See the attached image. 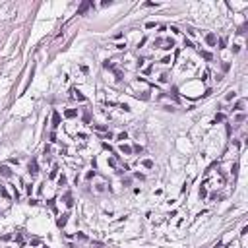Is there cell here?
I'll return each instance as SVG.
<instances>
[{
	"mask_svg": "<svg viewBox=\"0 0 248 248\" xmlns=\"http://www.w3.org/2000/svg\"><path fill=\"white\" fill-rule=\"evenodd\" d=\"M64 116H66V118H76L78 116V111H76V109H68V111H64Z\"/></svg>",
	"mask_w": 248,
	"mask_h": 248,
	"instance_id": "obj_7",
	"label": "cell"
},
{
	"mask_svg": "<svg viewBox=\"0 0 248 248\" xmlns=\"http://www.w3.org/2000/svg\"><path fill=\"white\" fill-rule=\"evenodd\" d=\"M235 97H236V93H235V91H229V93L225 95V101H233Z\"/></svg>",
	"mask_w": 248,
	"mask_h": 248,
	"instance_id": "obj_14",
	"label": "cell"
},
{
	"mask_svg": "<svg viewBox=\"0 0 248 248\" xmlns=\"http://www.w3.org/2000/svg\"><path fill=\"white\" fill-rule=\"evenodd\" d=\"M116 48H118V51H124V48H126V43H120V45H116Z\"/></svg>",
	"mask_w": 248,
	"mask_h": 248,
	"instance_id": "obj_29",
	"label": "cell"
},
{
	"mask_svg": "<svg viewBox=\"0 0 248 248\" xmlns=\"http://www.w3.org/2000/svg\"><path fill=\"white\" fill-rule=\"evenodd\" d=\"M209 95H211V89H206V93H204V95H202V97L206 99V97H209Z\"/></svg>",
	"mask_w": 248,
	"mask_h": 248,
	"instance_id": "obj_33",
	"label": "cell"
},
{
	"mask_svg": "<svg viewBox=\"0 0 248 248\" xmlns=\"http://www.w3.org/2000/svg\"><path fill=\"white\" fill-rule=\"evenodd\" d=\"M118 151L124 153V155H130V153H132V147H130V145H126V143H122V145L118 147Z\"/></svg>",
	"mask_w": 248,
	"mask_h": 248,
	"instance_id": "obj_6",
	"label": "cell"
},
{
	"mask_svg": "<svg viewBox=\"0 0 248 248\" xmlns=\"http://www.w3.org/2000/svg\"><path fill=\"white\" fill-rule=\"evenodd\" d=\"M225 47H227V39L221 37V39H219V48H225Z\"/></svg>",
	"mask_w": 248,
	"mask_h": 248,
	"instance_id": "obj_17",
	"label": "cell"
},
{
	"mask_svg": "<svg viewBox=\"0 0 248 248\" xmlns=\"http://www.w3.org/2000/svg\"><path fill=\"white\" fill-rule=\"evenodd\" d=\"M37 204H39L37 200H33V198H29V206H37Z\"/></svg>",
	"mask_w": 248,
	"mask_h": 248,
	"instance_id": "obj_32",
	"label": "cell"
},
{
	"mask_svg": "<svg viewBox=\"0 0 248 248\" xmlns=\"http://www.w3.org/2000/svg\"><path fill=\"white\" fill-rule=\"evenodd\" d=\"M233 111H244V101H239L235 107H233Z\"/></svg>",
	"mask_w": 248,
	"mask_h": 248,
	"instance_id": "obj_12",
	"label": "cell"
},
{
	"mask_svg": "<svg viewBox=\"0 0 248 248\" xmlns=\"http://www.w3.org/2000/svg\"><path fill=\"white\" fill-rule=\"evenodd\" d=\"M206 196H207V190L202 186V188H200V198H206Z\"/></svg>",
	"mask_w": 248,
	"mask_h": 248,
	"instance_id": "obj_21",
	"label": "cell"
},
{
	"mask_svg": "<svg viewBox=\"0 0 248 248\" xmlns=\"http://www.w3.org/2000/svg\"><path fill=\"white\" fill-rule=\"evenodd\" d=\"M27 172H29L31 176H37V175H39V163H37L35 157L29 161V165H27Z\"/></svg>",
	"mask_w": 248,
	"mask_h": 248,
	"instance_id": "obj_1",
	"label": "cell"
},
{
	"mask_svg": "<svg viewBox=\"0 0 248 248\" xmlns=\"http://www.w3.org/2000/svg\"><path fill=\"white\" fill-rule=\"evenodd\" d=\"M0 176H6V178L12 176V171H10L8 165H2V167H0Z\"/></svg>",
	"mask_w": 248,
	"mask_h": 248,
	"instance_id": "obj_5",
	"label": "cell"
},
{
	"mask_svg": "<svg viewBox=\"0 0 248 248\" xmlns=\"http://www.w3.org/2000/svg\"><path fill=\"white\" fill-rule=\"evenodd\" d=\"M91 6H93V4H91V2H83V4H82V6H80V8H78V16H83V14H85V12H87V8H91Z\"/></svg>",
	"mask_w": 248,
	"mask_h": 248,
	"instance_id": "obj_4",
	"label": "cell"
},
{
	"mask_svg": "<svg viewBox=\"0 0 248 248\" xmlns=\"http://www.w3.org/2000/svg\"><path fill=\"white\" fill-rule=\"evenodd\" d=\"M145 27H147V29H153V27H155V21H147Z\"/></svg>",
	"mask_w": 248,
	"mask_h": 248,
	"instance_id": "obj_26",
	"label": "cell"
},
{
	"mask_svg": "<svg viewBox=\"0 0 248 248\" xmlns=\"http://www.w3.org/2000/svg\"><path fill=\"white\" fill-rule=\"evenodd\" d=\"M223 120H225V115H221V112H219V115H215V118H213L211 124H217V122H223Z\"/></svg>",
	"mask_w": 248,
	"mask_h": 248,
	"instance_id": "obj_11",
	"label": "cell"
},
{
	"mask_svg": "<svg viewBox=\"0 0 248 248\" xmlns=\"http://www.w3.org/2000/svg\"><path fill=\"white\" fill-rule=\"evenodd\" d=\"M95 128H97L99 132H105L107 130V126H103V124H95Z\"/></svg>",
	"mask_w": 248,
	"mask_h": 248,
	"instance_id": "obj_23",
	"label": "cell"
},
{
	"mask_svg": "<svg viewBox=\"0 0 248 248\" xmlns=\"http://www.w3.org/2000/svg\"><path fill=\"white\" fill-rule=\"evenodd\" d=\"M143 167L151 169V167H153V161H149V159H145V161H143Z\"/></svg>",
	"mask_w": 248,
	"mask_h": 248,
	"instance_id": "obj_20",
	"label": "cell"
},
{
	"mask_svg": "<svg viewBox=\"0 0 248 248\" xmlns=\"http://www.w3.org/2000/svg\"><path fill=\"white\" fill-rule=\"evenodd\" d=\"M41 248H48V246H41Z\"/></svg>",
	"mask_w": 248,
	"mask_h": 248,
	"instance_id": "obj_34",
	"label": "cell"
},
{
	"mask_svg": "<svg viewBox=\"0 0 248 248\" xmlns=\"http://www.w3.org/2000/svg\"><path fill=\"white\" fill-rule=\"evenodd\" d=\"M159 82H163V83H165V82H169V76H167V74H161V78H159Z\"/></svg>",
	"mask_w": 248,
	"mask_h": 248,
	"instance_id": "obj_25",
	"label": "cell"
},
{
	"mask_svg": "<svg viewBox=\"0 0 248 248\" xmlns=\"http://www.w3.org/2000/svg\"><path fill=\"white\" fill-rule=\"evenodd\" d=\"M207 78H209V72H207V70H206V72H204V76H202V82H206V80H207Z\"/></svg>",
	"mask_w": 248,
	"mask_h": 248,
	"instance_id": "obj_31",
	"label": "cell"
},
{
	"mask_svg": "<svg viewBox=\"0 0 248 248\" xmlns=\"http://www.w3.org/2000/svg\"><path fill=\"white\" fill-rule=\"evenodd\" d=\"M0 194L4 196V200H10V194H8V190H6V188H4L2 184H0Z\"/></svg>",
	"mask_w": 248,
	"mask_h": 248,
	"instance_id": "obj_13",
	"label": "cell"
},
{
	"mask_svg": "<svg viewBox=\"0 0 248 248\" xmlns=\"http://www.w3.org/2000/svg\"><path fill=\"white\" fill-rule=\"evenodd\" d=\"M132 151H138V153H142V151H143V147H142V145H134V149H132Z\"/></svg>",
	"mask_w": 248,
	"mask_h": 248,
	"instance_id": "obj_27",
	"label": "cell"
},
{
	"mask_svg": "<svg viewBox=\"0 0 248 248\" xmlns=\"http://www.w3.org/2000/svg\"><path fill=\"white\" fill-rule=\"evenodd\" d=\"M244 118H246V115H244V112H240V115H236V118H235V120H236V122H242Z\"/></svg>",
	"mask_w": 248,
	"mask_h": 248,
	"instance_id": "obj_19",
	"label": "cell"
},
{
	"mask_svg": "<svg viewBox=\"0 0 248 248\" xmlns=\"http://www.w3.org/2000/svg\"><path fill=\"white\" fill-rule=\"evenodd\" d=\"M60 122H62V118H60V115H58V111H52V128H58Z\"/></svg>",
	"mask_w": 248,
	"mask_h": 248,
	"instance_id": "obj_3",
	"label": "cell"
},
{
	"mask_svg": "<svg viewBox=\"0 0 248 248\" xmlns=\"http://www.w3.org/2000/svg\"><path fill=\"white\" fill-rule=\"evenodd\" d=\"M161 64H171V56H165V58L161 60Z\"/></svg>",
	"mask_w": 248,
	"mask_h": 248,
	"instance_id": "obj_28",
	"label": "cell"
},
{
	"mask_svg": "<svg viewBox=\"0 0 248 248\" xmlns=\"http://www.w3.org/2000/svg\"><path fill=\"white\" fill-rule=\"evenodd\" d=\"M70 93H72V97H76V99H78V101H85V97H83L82 93L78 91V89H70Z\"/></svg>",
	"mask_w": 248,
	"mask_h": 248,
	"instance_id": "obj_8",
	"label": "cell"
},
{
	"mask_svg": "<svg viewBox=\"0 0 248 248\" xmlns=\"http://www.w3.org/2000/svg\"><path fill=\"white\" fill-rule=\"evenodd\" d=\"M206 43L209 45V47H215V45H217V35H215V33H207V35H206Z\"/></svg>",
	"mask_w": 248,
	"mask_h": 248,
	"instance_id": "obj_2",
	"label": "cell"
},
{
	"mask_svg": "<svg viewBox=\"0 0 248 248\" xmlns=\"http://www.w3.org/2000/svg\"><path fill=\"white\" fill-rule=\"evenodd\" d=\"M231 171H233V176L239 175V163H233V169H231Z\"/></svg>",
	"mask_w": 248,
	"mask_h": 248,
	"instance_id": "obj_16",
	"label": "cell"
},
{
	"mask_svg": "<svg viewBox=\"0 0 248 248\" xmlns=\"http://www.w3.org/2000/svg\"><path fill=\"white\" fill-rule=\"evenodd\" d=\"M66 221H68V213H64V215L60 217V219L56 221V225H58V227H60V229H62V227L66 225Z\"/></svg>",
	"mask_w": 248,
	"mask_h": 248,
	"instance_id": "obj_9",
	"label": "cell"
},
{
	"mask_svg": "<svg viewBox=\"0 0 248 248\" xmlns=\"http://www.w3.org/2000/svg\"><path fill=\"white\" fill-rule=\"evenodd\" d=\"M93 176H95V171H89V172H87V180H91Z\"/></svg>",
	"mask_w": 248,
	"mask_h": 248,
	"instance_id": "obj_30",
	"label": "cell"
},
{
	"mask_svg": "<svg viewBox=\"0 0 248 248\" xmlns=\"http://www.w3.org/2000/svg\"><path fill=\"white\" fill-rule=\"evenodd\" d=\"M200 56L206 58V60H213V54L211 52H206V51H200Z\"/></svg>",
	"mask_w": 248,
	"mask_h": 248,
	"instance_id": "obj_10",
	"label": "cell"
},
{
	"mask_svg": "<svg viewBox=\"0 0 248 248\" xmlns=\"http://www.w3.org/2000/svg\"><path fill=\"white\" fill-rule=\"evenodd\" d=\"M116 140H120V142L128 140V134H126V132H120V134H118V136H116Z\"/></svg>",
	"mask_w": 248,
	"mask_h": 248,
	"instance_id": "obj_15",
	"label": "cell"
},
{
	"mask_svg": "<svg viewBox=\"0 0 248 248\" xmlns=\"http://www.w3.org/2000/svg\"><path fill=\"white\" fill-rule=\"evenodd\" d=\"M184 47H194V43H192L190 39H186V37H184Z\"/></svg>",
	"mask_w": 248,
	"mask_h": 248,
	"instance_id": "obj_24",
	"label": "cell"
},
{
	"mask_svg": "<svg viewBox=\"0 0 248 248\" xmlns=\"http://www.w3.org/2000/svg\"><path fill=\"white\" fill-rule=\"evenodd\" d=\"M64 184H66V176H58V186H64Z\"/></svg>",
	"mask_w": 248,
	"mask_h": 248,
	"instance_id": "obj_18",
	"label": "cell"
},
{
	"mask_svg": "<svg viewBox=\"0 0 248 248\" xmlns=\"http://www.w3.org/2000/svg\"><path fill=\"white\" fill-rule=\"evenodd\" d=\"M25 192L29 196H31V192H33V184H25Z\"/></svg>",
	"mask_w": 248,
	"mask_h": 248,
	"instance_id": "obj_22",
	"label": "cell"
}]
</instances>
